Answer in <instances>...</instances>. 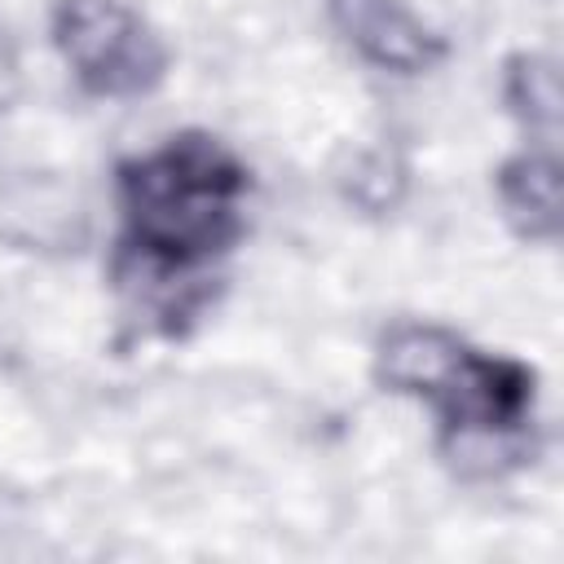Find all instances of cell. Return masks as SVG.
I'll list each match as a JSON object with an SVG mask.
<instances>
[{"instance_id":"6da1fadb","label":"cell","mask_w":564,"mask_h":564,"mask_svg":"<svg viewBox=\"0 0 564 564\" xmlns=\"http://www.w3.org/2000/svg\"><path fill=\"white\" fill-rule=\"evenodd\" d=\"M247 163L212 132H176L119 163L123 260L159 282L212 264L247 229Z\"/></svg>"},{"instance_id":"7a4b0ae2","label":"cell","mask_w":564,"mask_h":564,"mask_svg":"<svg viewBox=\"0 0 564 564\" xmlns=\"http://www.w3.org/2000/svg\"><path fill=\"white\" fill-rule=\"evenodd\" d=\"M375 375L388 392L423 401L445 432V449L480 471L533 454L524 441L533 423L538 375L507 352H480L445 326L397 322L375 348Z\"/></svg>"},{"instance_id":"3957f363","label":"cell","mask_w":564,"mask_h":564,"mask_svg":"<svg viewBox=\"0 0 564 564\" xmlns=\"http://www.w3.org/2000/svg\"><path fill=\"white\" fill-rule=\"evenodd\" d=\"M48 35L79 88L110 101L150 97L172 66L163 35L123 0H53Z\"/></svg>"},{"instance_id":"277c9868","label":"cell","mask_w":564,"mask_h":564,"mask_svg":"<svg viewBox=\"0 0 564 564\" xmlns=\"http://www.w3.org/2000/svg\"><path fill=\"white\" fill-rule=\"evenodd\" d=\"M339 40L370 66L392 75H427L445 62V35L405 0H322Z\"/></svg>"},{"instance_id":"5b68a950","label":"cell","mask_w":564,"mask_h":564,"mask_svg":"<svg viewBox=\"0 0 564 564\" xmlns=\"http://www.w3.org/2000/svg\"><path fill=\"white\" fill-rule=\"evenodd\" d=\"M494 194L502 220L524 242H555L560 238V163L555 150H520L502 159L494 172Z\"/></svg>"},{"instance_id":"8992f818","label":"cell","mask_w":564,"mask_h":564,"mask_svg":"<svg viewBox=\"0 0 564 564\" xmlns=\"http://www.w3.org/2000/svg\"><path fill=\"white\" fill-rule=\"evenodd\" d=\"M502 101L507 110L520 119V128H529L533 137H542L546 145L560 132V62L551 53L538 48H520L502 62Z\"/></svg>"},{"instance_id":"52a82bcc","label":"cell","mask_w":564,"mask_h":564,"mask_svg":"<svg viewBox=\"0 0 564 564\" xmlns=\"http://www.w3.org/2000/svg\"><path fill=\"white\" fill-rule=\"evenodd\" d=\"M344 198L370 216H383L397 207L401 189H405V163L392 150H361L352 154V163L339 176Z\"/></svg>"},{"instance_id":"ba28073f","label":"cell","mask_w":564,"mask_h":564,"mask_svg":"<svg viewBox=\"0 0 564 564\" xmlns=\"http://www.w3.org/2000/svg\"><path fill=\"white\" fill-rule=\"evenodd\" d=\"M18 93H22V57H18L9 31L0 26V115L18 101Z\"/></svg>"}]
</instances>
